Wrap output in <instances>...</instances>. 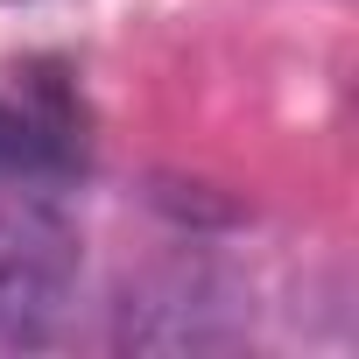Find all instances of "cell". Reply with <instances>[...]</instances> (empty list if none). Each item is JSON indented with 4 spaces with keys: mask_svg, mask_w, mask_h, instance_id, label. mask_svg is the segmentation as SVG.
I'll use <instances>...</instances> for the list:
<instances>
[{
    "mask_svg": "<svg viewBox=\"0 0 359 359\" xmlns=\"http://www.w3.org/2000/svg\"><path fill=\"white\" fill-rule=\"evenodd\" d=\"M78 282V226L43 198H0V338H43Z\"/></svg>",
    "mask_w": 359,
    "mask_h": 359,
    "instance_id": "obj_1",
    "label": "cell"
},
{
    "mask_svg": "<svg viewBox=\"0 0 359 359\" xmlns=\"http://www.w3.org/2000/svg\"><path fill=\"white\" fill-rule=\"evenodd\" d=\"M71 162H78V148H71V127L57 113L0 99V176H57Z\"/></svg>",
    "mask_w": 359,
    "mask_h": 359,
    "instance_id": "obj_2",
    "label": "cell"
}]
</instances>
